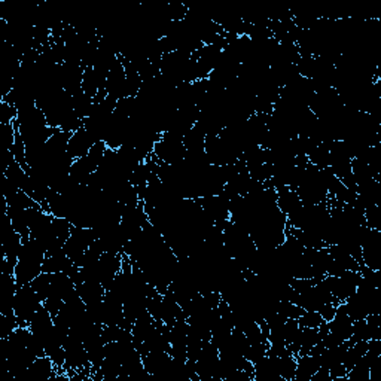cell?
Returning <instances> with one entry per match:
<instances>
[{
    "label": "cell",
    "instance_id": "obj_1",
    "mask_svg": "<svg viewBox=\"0 0 381 381\" xmlns=\"http://www.w3.org/2000/svg\"><path fill=\"white\" fill-rule=\"evenodd\" d=\"M45 258H46L45 250L36 243V241L31 238L24 240L14 274L16 285L19 286L29 285L36 279V277L42 273Z\"/></svg>",
    "mask_w": 381,
    "mask_h": 381
},
{
    "label": "cell",
    "instance_id": "obj_2",
    "mask_svg": "<svg viewBox=\"0 0 381 381\" xmlns=\"http://www.w3.org/2000/svg\"><path fill=\"white\" fill-rule=\"evenodd\" d=\"M42 305V300L30 283L19 286V289H16L14 300V315L20 326H29L30 320L38 313V310Z\"/></svg>",
    "mask_w": 381,
    "mask_h": 381
},
{
    "label": "cell",
    "instance_id": "obj_3",
    "mask_svg": "<svg viewBox=\"0 0 381 381\" xmlns=\"http://www.w3.org/2000/svg\"><path fill=\"white\" fill-rule=\"evenodd\" d=\"M185 155L186 149L183 145V137L176 133H163L152 152V157L164 164H178L183 161Z\"/></svg>",
    "mask_w": 381,
    "mask_h": 381
},
{
    "label": "cell",
    "instance_id": "obj_4",
    "mask_svg": "<svg viewBox=\"0 0 381 381\" xmlns=\"http://www.w3.org/2000/svg\"><path fill=\"white\" fill-rule=\"evenodd\" d=\"M64 355L66 362L63 367V374L68 377V372H82L83 370L91 371V363L88 359V353L83 342L73 334L68 332L66 341H64ZM93 374V372H91Z\"/></svg>",
    "mask_w": 381,
    "mask_h": 381
},
{
    "label": "cell",
    "instance_id": "obj_5",
    "mask_svg": "<svg viewBox=\"0 0 381 381\" xmlns=\"http://www.w3.org/2000/svg\"><path fill=\"white\" fill-rule=\"evenodd\" d=\"M96 241L94 231L91 228L72 227V233L68 235L63 250L72 259V263L78 267L82 265L83 256L88 252L91 245Z\"/></svg>",
    "mask_w": 381,
    "mask_h": 381
},
{
    "label": "cell",
    "instance_id": "obj_6",
    "mask_svg": "<svg viewBox=\"0 0 381 381\" xmlns=\"http://www.w3.org/2000/svg\"><path fill=\"white\" fill-rule=\"evenodd\" d=\"M360 279L362 275L359 270H349L338 277L326 275L325 282L329 290H331L332 297L337 300V303H344L356 292Z\"/></svg>",
    "mask_w": 381,
    "mask_h": 381
},
{
    "label": "cell",
    "instance_id": "obj_7",
    "mask_svg": "<svg viewBox=\"0 0 381 381\" xmlns=\"http://www.w3.org/2000/svg\"><path fill=\"white\" fill-rule=\"evenodd\" d=\"M60 371L54 365V362L48 356H41L34 360L31 365L24 370L15 380L24 381H44V380H54Z\"/></svg>",
    "mask_w": 381,
    "mask_h": 381
},
{
    "label": "cell",
    "instance_id": "obj_8",
    "mask_svg": "<svg viewBox=\"0 0 381 381\" xmlns=\"http://www.w3.org/2000/svg\"><path fill=\"white\" fill-rule=\"evenodd\" d=\"M96 143H98L97 138L82 126L79 130L72 133L71 138H68L67 152L73 160H79L85 157Z\"/></svg>",
    "mask_w": 381,
    "mask_h": 381
},
{
    "label": "cell",
    "instance_id": "obj_9",
    "mask_svg": "<svg viewBox=\"0 0 381 381\" xmlns=\"http://www.w3.org/2000/svg\"><path fill=\"white\" fill-rule=\"evenodd\" d=\"M253 381H285L279 372V357L265 355L253 363Z\"/></svg>",
    "mask_w": 381,
    "mask_h": 381
},
{
    "label": "cell",
    "instance_id": "obj_10",
    "mask_svg": "<svg viewBox=\"0 0 381 381\" xmlns=\"http://www.w3.org/2000/svg\"><path fill=\"white\" fill-rule=\"evenodd\" d=\"M320 370L319 355L307 353L297 356V371L293 381H310L318 371Z\"/></svg>",
    "mask_w": 381,
    "mask_h": 381
},
{
    "label": "cell",
    "instance_id": "obj_11",
    "mask_svg": "<svg viewBox=\"0 0 381 381\" xmlns=\"http://www.w3.org/2000/svg\"><path fill=\"white\" fill-rule=\"evenodd\" d=\"M303 205V201L295 189L290 188H280L277 189V207L286 215L290 216L293 212H297Z\"/></svg>",
    "mask_w": 381,
    "mask_h": 381
},
{
    "label": "cell",
    "instance_id": "obj_12",
    "mask_svg": "<svg viewBox=\"0 0 381 381\" xmlns=\"http://www.w3.org/2000/svg\"><path fill=\"white\" fill-rule=\"evenodd\" d=\"M76 292L79 298L85 303V305H90L94 303L101 301L105 298V293L106 289L103 288L100 283L97 282H90V280H82L76 285Z\"/></svg>",
    "mask_w": 381,
    "mask_h": 381
},
{
    "label": "cell",
    "instance_id": "obj_13",
    "mask_svg": "<svg viewBox=\"0 0 381 381\" xmlns=\"http://www.w3.org/2000/svg\"><path fill=\"white\" fill-rule=\"evenodd\" d=\"M303 308L292 301H280L277 305V313L285 319H298L303 315Z\"/></svg>",
    "mask_w": 381,
    "mask_h": 381
},
{
    "label": "cell",
    "instance_id": "obj_14",
    "mask_svg": "<svg viewBox=\"0 0 381 381\" xmlns=\"http://www.w3.org/2000/svg\"><path fill=\"white\" fill-rule=\"evenodd\" d=\"M298 323L301 327H320L325 320L319 311H307L304 310L303 315L298 318Z\"/></svg>",
    "mask_w": 381,
    "mask_h": 381
},
{
    "label": "cell",
    "instance_id": "obj_15",
    "mask_svg": "<svg viewBox=\"0 0 381 381\" xmlns=\"http://www.w3.org/2000/svg\"><path fill=\"white\" fill-rule=\"evenodd\" d=\"M19 118V109L0 100V124H14Z\"/></svg>",
    "mask_w": 381,
    "mask_h": 381
},
{
    "label": "cell",
    "instance_id": "obj_16",
    "mask_svg": "<svg viewBox=\"0 0 381 381\" xmlns=\"http://www.w3.org/2000/svg\"><path fill=\"white\" fill-rule=\"evenodd\" d=\"M337 305H338V304H335V303H329V304H325V305L319 310V313H320V316L323 318L325 322H329V320H331V319L335 316Z\"/></svg>",
    "mask_w": 381,
    "mask_h": 381
}]
</instances>
